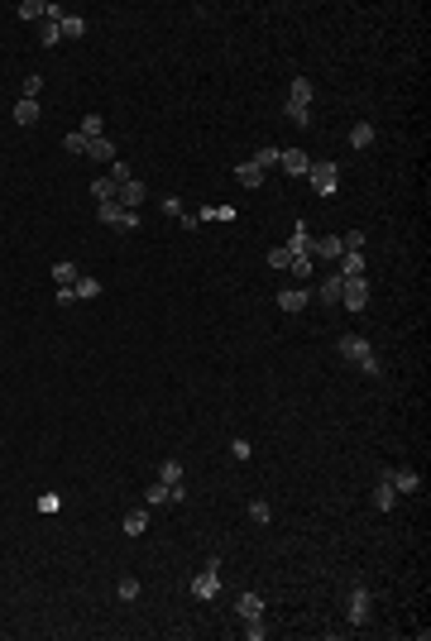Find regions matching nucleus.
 Here are the masks:
<instances>
[{
  "instance_id": "f257e3e1",
  "label": "nucleus",
  "mask_w": 431,
  "mask_h": 641,
  "mask_svg": "<svg viewBox=\"0 0 431 641\" xmlns=\"http://www.w3.org/2000/svg\"><path fill=\"white\" fill-rule=\"evenodd\" d=\"M283 115H287V125L312 129V81H307V77H292L287 101H283Z\"/></svg>"
},
{
  "instance_id": "f03ea898",
  "label": "nucleus",
  "mask_w": 431,
  "mask_h": 641,
  "mask_svg": "<svg viewBox=\"0 0 431 641\" xmlns=\"http://www.w3.org/2000/svg\"><path fill=\"white\" fill-rule=\"evenodd\" d=\"M340 359L345 364H355L360 373H369V378H379V359H374V345H369L365 335H340Z\"/></svg>"
},
{
  "instance_id": "7ed1b4c3",
  "label": "nucleus",
  "mask_w": 431,
  "mask_h": 641,
  "mask_svg": "<svg viewBox=\"0 0 431 641\" xmlns=\"http://www.w3.org/2000/svg\"><path fill=\"white\" fill-rule=\"evenodd\" d=\"M221 593V555H207V565H202V575L192 579V598H202V603H211Z\"/></svg>"
},
{
  "instance_id": "20e7f679",
  "label": "nucleus",
  "mask_w": 431,
  "mask_h": 641,
  "mask_svg": "<svg viewBox=\"0 0 431 641\" xmlns=\"http://www.w3.org/2000/svg\"><path fill=\"white\" fill-rule=\"evenodd\" d=\"M369 608H374V593H369L365 584H350V589H345V622L365 627L369 622Z\"/></svg>"
},
{
  "instance_id": "39448f33",
  "label": "nucleus",
  "mask_w": 431,
  "mask_h": 641,
  "mask_svg": "<svg viewBox=\"0 0 431 641\" xmlns=\"http://www.w3.org/2000/svg\"><path fill=\"white\" fill-rule=\"evenodd\" d=\"M307 182H312V192H317V196H335V187H340V163H331V158L312 163Z\"/></svg>"
},
{
  "instance_id": "423d86ee",
  "label": "nucleus",
  "mask_w": 431,
  "mask_h": 641,
  "mask_svg": "<svg viewBox=\"0 0 431 641\" xmlns=\"http://www.w3.org/2000/svg\"><path fill=\"white\" fill-rule=\"evenodd\" d=\"M96 216H101V225H111V230H139V211H125V206H115V201H101L96 206Z\"/></svg>"
},
{
  "instance_id": "0eeeda50",
  "label": "nucleus",
  "mask_w": 431,
  "mask_h": 641,
  "mask_svg": "<svg viewBox=\"0 0 431 641\" xmlns=\"http://www.w3.org/2000/svg\"><path fill=\"white\" fill-rule=\"evenodd\" d=\"M168 503H187V488H182V483L168 488V483H159V479L144 488V508H168Z\"/></svg>"
},
{
  "instance_id": "6e6552de",
  "label": "nucleus",
  "mask_w": 431,
  "mask_h": 641,
  "mask_svg": "<svg viewBox=\"0 0 431 641\" xmlns=\"http://www.w3.org/2000/svg\"><path fill=\"white\" fill-rule=\"evenodd\" d=\"M340 302H345V311H365L369 306V283L365 278H340Z\"/></svg>"
},
{
  "instance_id": "1a4fd4ad",
  "label": "nucleus",
  "mask_w": 431,
  "mask_h": 641,
  "mask_svg": "<svg viewBox=\"0 0 431 641\" xmlns=\"http://www.w3.org/2000/svg\"><path fill=\"white\" fill-rule=\"evenodd\" d=\"M278 168L287 177H307L312 173V158H307V148H278Z\"/></svg>"
},
{
  "instance_id": "9d476101",
  "label": "nucleus",
  "mask_w": 431,
  "mask_h": 641,
  "mask_svg": "<svg viewBox=\"0 0 431 641\" xmlns=\"http://www.w3.org/2000/svg\"><path fill=\"white\" fill-rule=\"evenodd\" d=\"M278 311H287V316H297V311H307V302H312V288H283L278 297Z\"/></svg>"
},
{
  "instance_id": "9b49d317",
  "label": "nucleus",
  "mask_w": 431,
  "mask_h": 641,
  "mask_svg": "<svg viewBox=\"0 0 431 641\" xmlns=\"http://www.w3.org/2000/svg\"><path fill=\"white\" fill-rule=\"evenodd\" d=\"M144 201H149V187H144L139 177H134V182H125V187H120V192H115V206H125V211L144 206Z\"/></svg>"
},
{
  "instance_id": "f8f14e48",
  "label": "nucleus",
  "mask_w": 431,
  "mask_h": 641,
  "mask_svg": "<svg viewBox=\"0 0 431 641\" xmlns=\"http://www.w3.org/2000/svg\"><path fill=\"white\" fill-rule=\"evenodd\" d=\"M235 612H239V622H249V617H264V593L244 589V593L235 598Z\"/></svg>"
},
{
  "instance_id": "ddd939ff",
  "label": "nucleus",
  "mask_w": 431,
  "mask_h": 641,
  "mask_svg": "<svg viewBox=\"0 0 431 641\" xmlns=\"http://www.w3.org/2000/svg\"><path fill=\"white\" fill-rule=\"evenodd\" d=\"M383 479L393 483V493H417V488H422V474H417V469H388Z\"/></svg>"
},
{
  "instance_id": "4468645a",
  "label": "nucleus",
  "mask_w": 431,
  "mask_h": 641,
  "mask_svg": "<svg viewBox=\"0 0 431 641\" xmlns=\"http://www.w3.org/2000/svg\"><path fill=\"white\" fill-rule=\"evenodd\" d=\"M283 249H287L292 258H312V235H307V221H297V225H292V240H287Z\"/></svg>"
},
{
  "instance_id": "2eb2a0df",
  "label": "nucleus",
  "mask_w": 431,
  "mask_h": 641,
  "mask_svg": "<svg viewBox=\"0 0 431 641\" xmlns=\"http://www.w3.org/2000/svg\"><path fill=\"white\" fill-rule=\"evenodd\" d=\"M345 254V244H340V235H321V240H312V258H340Z\"/></svg>"
},
{
  "instance_id": "dca6fc26",
  "label": "nucleus",
  "mask_w": 431,
  "mask_h": 641,
  "mask_svg": "<svg viewBox=\"0 0 431 641\" xmlns=\"http://www.w3.org/2000/svg\"><path fill=\"white\" fill-rule=\"evenodd\" d=\"M120 531H125V536H144V531H149V508H129V513L120 517Z\"/></svg>"
},
{
  "instance_id": "f3484780",
  "label": "nucleus",
  "mask_w": 431,
  "mask_h": 641,
  "mask_svg": "<svg viewBox=\"0 0 431 641\" xmlns=\"http://www.w3.org/2000/svg\"><path fill=\"white\" fill-rule=\"evenodd\" d=\"M235 182L244 187V192H259V187H264V168H254V163L244 158V163L235 168Z\"/></svg>"
},
{
  "instance_id": "a211bd4d",
  "label": "nucleus",
  "mask_w": 431,
  "mask_h": 641,
  "mask_svg": "<svg viewBox=\"0 0 431 641\" xmlns=\"http://www.w3.org/2000/svg\"><path fill=\"white\" fill-rule=\"evenodd\" d=\"M321 306H340V273H331V278H321V288L312 292Z\"/></svg>"
},
{
  "instance_id": "6ab92c4d",
  "label": "nucleus",
  "mask_w": 431,
  "mask_h": 641,
  "mask_svg": "<svg viewBox=\"0 0 431 641\" xmlns=\"http://www.w3.org/2000/svg\"><path fill=\"white\" fill-rule=\"evenodd\" d=\"M10 120H15L19 129L39 125V101H24V96H19V101H15V111H10Z\"/></svg>"
},
{
  "instance_id": "aec40b11",
  "label": "nucleus",
  "mask_w": 431,
  "mask_h": 641,
  "mask_svg": "<svg viewBox=\"0 0 431 641\" xmlns=\"http://www.w3.org/2000/svg\"><path fill=\"white\" fill-rule=\"evenodd\" d=\"M340 278H365V249H345L340 254Z\"/></svg>"
},
{
  "instance_id": "412c9836",
  "label": "nucleus",
  "mask_w": 431,
  "mask_h": 641,
  "mask_svg": "<svg viewBox=\"0 0 431 641\" xmlns=\"http://www.w3.org/2000/svg\"><path fill=\"white\" fill-rule=\"evenodd\" d=\"M67 292H72V302H91V297H101V292H106V283H96V278H77Z\"/></svg>"
},
{
  "instance_id": "4be33fe9",
  "label": "nucleus",
  "mask_w": 431,
  "mask_h": 641,
  "mask_svg": "<svg viewBox=\"0 0 431 641\" xmlns=\"http://www.w3.org/2000/svg\"><path fill=\"white\" fill-rule=\"evenodd\" d=\"M374 508H379V513H393V508H398V493H393V483L388 479L374 483Z\"/></svg>"
},
{
  "instance_id": "5701e85b",
  "label": "nucleus",
  "mask_w": 431,
  "mask_h": 641,
  "mask_svg": "<svg viewBox=\"0 0 431 641\" xmlns=\"http://www.w3.org/2000/svg\"><path fill=\"white\" fill-rule=\"evenodd\" d=\"M19 19H29V24H44L48 19V0H19Z\"/></svg>"
},
{
  "instance_id": "b1692460",
  "label": "nucleus",
  "mask_w": 431,
  "mask_h": 641,
  "mask_svg": "<svg viewBox=\"0 0 431 641\" xmlns=\"http://www.w3.org/2000/svg\"><path fill=\"white\" fill-rule=\"evenodd\" d=\"M86 158H96V163H115V144L101 134V139H86Z\"/></svg>"
},
{
  "instance_id": "393cba45",
  "label": "nucleus",
  "mask_w": 431,
  "mask_h": 641,
  "mask_svg": "<svg viewBox=\"0 0 431 641\" xmlns=\"http://www.w3.org/2000/svg\"><path fill=\"white\" fill-rule=\"evenodd\" d=\"M374 134H379V129H374V120L350 125V148H369V144H374Z\"/></svg>"
},
{
  "instance_id": "a878e982",
  "label": "nucleus",
  "mask_w": 431,
  "mask_h": 641,
  "mask_svg": "<svg viewBox=\"0 0 431 641\" xmlns=\"http://www.w3.org/2000/svg\"><path fill=\"white\" fill-rule=\"evenodd\" d=\"M39 44H44V49H58V44H63V29H58V19H44V24H39Z\"/></svg>"
},
{
  "instance_id": "bb28decb",
  "label": "nucleus",
  "mask_w": 431,
  "mask_h": 641,
  "mask_svg": "<svg viewBox=\"0 0 431 641\" xmlns=\"http://www.w3.org/2000/svg\"><path fill=\"white\" fill-rule=\"evenodd\" d=\"M77 134H81V139H101V134H106V120H101V111H91V115H86Z\"/></svg>"
},
{
  "instance_id": "cd10ccee",
  "label": "nucleus",
  "mask_w": 431,
  "mask_h": 641,
  "mask_svg": "<svg viewBox=\"0 0 431 641\" xmlns=\"http://www.w3.org/2000/svg\"><path fill=\"white\" fill-rule=\"evenodd\" d=\"M244 513H249V522H254V527H269V522H273V508L264 503V498H254V503H249Z\"/></svg>"
},
{
  "instance_id": "c85d7f7f",
  "label": "nucleus",
  "mask_w": 431,
  "mask_h": 641,
  "mask_svg": "<svg viewBox=\"0 0 431 641\" xmlns=\"http://www.w3.org/2000/svg\"><path fill=\"white\" fill-rule=\"evenodd\" d=\"M58 29H63V39H81V34H86V19L81 15H63L58 19Z\"/></svg>"
},
{
  "instance_id": "c756f323",
  "label": "nucleus",
  "mask_w": 431,
  "mask_h": 641,
  "mask_svg": "<svg viewBox=\"0 0 431 641\" xmlns=\"http://www.w3.org/2000/svg\"><path fill=\"white\" fill-rule=\"evenodd\" d=\"M154 479H159V483H168V488H173V483H182V465H177V460H163V465H159V474H154Z\"/></svg>"
},
{
  "instance_id": "7c9ffc66",
  "label": "nucleus",
  "mask_w": 431,
  "mask_h": 641,
  "mask_svg": "<svg viewBox=\"0 0 431 641\" xmlns=\"http://www.w3.org/2000/svg\"><path fill=\"white\" fill-rule=\"evenodd\" d=\"M53 283H63V288H72V283H77V263H53Z\"/></svg>"
},
{
  "instance_id": "2f4dec72",
  "label": "nucleus",
  "mask_w": 431,
  "mask_h": 641,
  "mask_svg": "<svg viewBox=\"0 0 431 641\" xmlns=\"http://www.w3.org/2000/svg\"><path fill=\"white\" fill-rule=\"evenodd\" d=\"M115 593H120V603H134V598H139V579H134V575H125L120 584H115Z\"/></svg>"
},
{
  "instance_id": "473e14b6",
  "label": "nucleus",
  "mask_w": 431,
  "mask_h": 641,
  "mask_svg": "<svg viewBox=\"0 0 431 641\" xmlns=\"http://www.w3.org/2000/svg\"><path fill=\"white\" fill-rule=\"evenodd\" d=\"M106 177H111V182H115V192H120L125 182H134V173H129V163H120V158L111 163V173H106Z\"/></svg>"
},
{
  "instance_id": "72a5a7b5",
  "label": "nucleus",
  "mask_w": 431,
  "mask_h": 641,
  "mask_svg": "<svg viewBox=\"0 0 431 641\" xmlns=\"http://www.w3.org/2000/svg\"><path fill=\"white\" fill-rule=\"evenodd\" d=\"M91 196H96V201H115V182H111V177H96Z\"/></svg>"
},
{
  "instance_id": "f704fd0d",
  "label": "nucleus",
  "mask_w": 431,
  "mask_h": 641,
  "mask_svg": "<svg viewBox=\"0 0 431 641\" xmlns=\"http://www.w3.org/2000/svg\"><path fill=\"white\" fill-rule=\"evenodd\" d=\"M249 163H254V168H278V148H273V144H264Z\"/></svg>"
},
{
  "instance_id": "c9c22d12",
  "label": "nucleus",
  "mask_w": 431,
  "mask_h": 641,
  "mask_svg": "<svg viewBox=\"0 0 431 641\" xmlns=\"http://www.w3.org/2000/svg\"><path fill=\"white\" fill-rule=\"evenodd\" d=\"M287 268H292V278H297V283H312V258H292V263H287Z\"/></svg>"
},
{
  "instance_id": "e433bc0d",
  "label": "nucleus",
  "mask_w": 431,
  "mask_h": 641,
  "mask_svg": "<svg viewBox=\"0 0 431 641\" xmlns=\"http://www.w3.org/2000/svg\"><path fill=\"white\" fill-rule=\"evenodd\" d=\"M249 455H254V445H249L244 435H235V440H230V460H239V465H244Z\"/></svg>"
},
{
  "instance_id": "4c0bfd02",
  "label": "nucleus",
  "mask_w": 431,
  "mask_h": 641,
  "mask_svg": "<svg viewBox=\"0 0 431 641\" xmlns=\"http://www.w3.org/2000/svg\"><path fill=\"white\" fill-rule=\"evenodd\" d=\"M159 211H163V216H173V221H177V216L187 211V201H182V196H163V201H159Z\"/></svg>"
},
{
  "instance_id": "58836bf2",
  "label": "nucleus",
  "mask_w": 431,
  "mask_h": 641,
  "mask_svg": "<svg viewBox=\"0 0 431 641\" xmlns=\"http://www.w3.org/2000/svg\"><path fill=\"white\" fill-rule=\"evenodd\" d=\"M244 637H249V641H264V637H269V622H264V617H249V622H244Z\"/></svg>"
},
{
  "instance_id": "ea45409f",
  "label": "nucleus",
  "mask_w": 431,
  "mask_h": 641,
  "mask_svg": "<svg viewBox=\"0 0 431 641\" xmlns=\"http://www.w3.org/2000/svg\"><path fill=\"white\" fill-rule=\"evenodd\" d=\"M287 263H292V254H287L283 244H278V249H269V268H287Z\"/></svg>"
},
{
  "instance_id": "a19ab883",
  "label": "nucleus",
  "mask_w": 431,
  "mask_h": 641,
  "mask_svg": "<svg viewBox=\"0 0 431 641\" xmlns=\"http://www.w3.org/2000/svg\"><path fill=\"white\" fill-rule=\"evenodd\" d=\"M39 91H44V77H24V101H39Z\"/></svg>"
},
{
  "instance_id": "79ce46f5",
  "label": "nucleus",
  "mask_w": 431,
  "mask_h": 641,
  "mask_svg": "<svg viewBox=\"0 0 431 641\" xmlns=\"http://www.w3.org/2000/svg\"><path fill=\"white\" fill-rule=\"evenodd\" d=\"M345 249H365V230H350V235H340Z\"/></svg>"
},
{
  "instance_id": "37998d69",
  "label": "nucleus",
  "mask_w": 431,
  "mask_h": 641,
  "mask_svg": "<svg viewBox=\"0 0 431 641\" xmlns=\"http://www.w3.org/2000/svg\"><path fill=\"white\" fill-rule=\"evenodd\" d=\"M63 148H67V153H86V139H81V134H67Z\"/></svg>"
},
{
  "instance_id": "c03bdc74",
  "label": "nucleus",
  "mask_w": 431,
  "mask_h": 641,
  "mask_svg": "<svg viewBox=\"0 0 431 641\" xmlns=\"http://www.w3.org/2000/svg\"><path fill=\"white\" fill-rule=\"evenodd\" d=\"M39 508H44V513H58V508H63V498H58V493H44V498H39Z\"/></svg>"
}]
</instances>
